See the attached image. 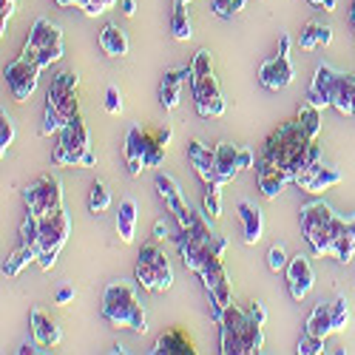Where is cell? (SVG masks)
<instances>
[{
    "instance_id": "cell-1",
    "label": "cell",
    "mask_w": 355,
    "mask_h": 355,
    "mask_svg": "<svg viewBox=\"0 0 355 355\" xmlns=\"http://www.w3.org/2000/svg\"><path fill=\"white\" fill-rule=\"evenodd\" d=\"M103 315L114 324V327H131L134 333H145L148 330V321H145V310L137 299L134 287L123 284V282H114L105 287L103 295Z\"/></svg>"
},
{
    "instance_id": "cell-2",
    "label": "cell",
    "mask_w": 355,
    "mask_h": 355,
    "mask_svg": "<svg viewBox=\"0 0 355 355\" xmlns=\"http://www.w3.org/2000/svg\"><path fill=\"white\" fill-rule=\"evenodd\" d=\"M88 151H92V137L77 114L60 131V142L54 148V165H83Z\"/></svg>"
},
{
    "instance_id": "cell-3",
    "label": "cell",
    "mask_w": 355,
    "mask_h": 355,
    "mask_svg": "<svg viewBox=\"0 0 355 355\" xmlns=\"http://www.w3.org/2000/svg\"><path fill=\"white\" fill-rule=\"evenodd\" d=\"M23 202H26V208L37 216H46L57 208H63L60 180H57V176H37V180L23 191Z\"/></svg>"
},
{
    "instance_id": "cell-4",
    "label": "cell",
    "mask_w": 355,
    "mask_h": 355,
    "mask_svg": "<svg viewBox=\"0 0 355 355\" xmlns=\"http://www.w3.org/2000/svg\"><path fill=\"white\" fill-rule=\"evenodd\" d=\"M40 71H43V69H40V66H37V63L32 60V57H26V54H20L15 63H9V66H6L3 77H6V83H9V88H12L15 100L26 103L28 97L35 94Z\"/></svg>"
},
{
    "instance_id": "cell-5",
    "label": "cell",
    "mask_w": 355,
    "mask_h": 355,
    "mask_svg": "<svg viewBox=\"0 0 355 355\" xmlns=\"http://www.w3.org/2000/svg\"><path fill=\"white\" fill-rule=\"evenodd\" d=\"M191 88H193V100H196L199 116H222L225 114V100H222V92H219V83H216L214 71L191 77Z\"/></svg>"
},
{
    "instance_id": "cell-6",
    "label": "cell",
    "mask_w": 355,
    "mask_h": 355,
    "mask_svg": "<svg viewBox=\"0 0 355 355\" xmlns=\"http://www.w3.org/2000/svg\"><path fill=\"white\" fill-rule=\"evenodd\" d=\"M69 230H71V222L63 208L40 216V245H37L40 253H60L69 239Z\"/></svg>"
},
{
    "instance_id": "cell-7",
    "label": "cell",
    "mask_w": 355,
    "mask_h": 355,
    "mask_svg": "<svg viewBox=\"0 0 355 355\" xmlns=\"http://www.w3.org/2000/svg\"><path fill=\"white\" fill-rule=\"evenodd\" d=\"M157 191H159V196L165 199V205L171 208V214L176 216V222H180V227L188 230V227L193 225V216H196V214L188 208V202H185L180 185H176L168 173H157Z\"/></svg>"
},
{
    "instance_id": "cell-8",
    "label": "cell",
    "mask_w": 355,
    "mask_h": 355,
    "mask_svg": "<svg viewBox=\"0 0 355 355\" xmlns=\"http://www.w3.org/2000/svg\"><path fill=\"white\" fill-rule=\"evenodd\" d=\"M248 315L239 310L227 304L222 318H219V327H222V352L225 355H242V327H245Z\"/></svg>"
},
{
    "instance_id": "cell-9",
    "label": "cell",
    "mask_w": 355,
    "mask_h": 355,
    "mask_svg": "<svg viewBox=\"0 0 355 355\" xmlns=\"http://www.w3.org/2000/svg\"><path fill=\"white\" fill-rule=\"evenodd\" d=\"M295 71H293V63H290V54L279 51L270 60H264L261 69H259V83L270 92H279V88H287L293 83Z\"/></svg>"
},
{
    "instance_id": "cell-10",
    "label": "cell",
    "mask_w": 355,
    "mask_h": 355,
    "mask_svg": "<svg viewBox=\"0 0 355 355\" xmlns=\"http://www.w3.org/2000/svg\"><path fill=\"white\" fill-rule=\"evenodd\" d=\"M338 74H341V71H336V69L327 66V63H321V66L315 69V77H313V83H310V88H307V100H310L315 108L333 105V92H336Z\"/></svg>"
},
{
    "instance_id": "cell-11",
    "label": "cell",
    "mask_w": 355,
    "mask_h": 355,
    "mask_svg": "<svg viewBox=\"0 0 355 355\" xmlns=\"http://www.w3.org/2000/svg\"><path fill=\"white\" fill-rule=\"evenodd\" d=\"M313 282H315V273H313V264L307 256H293L290 264H287V287H290V295L295 302H302L304 295L313 290Z\"/></svg>"
},
{
    "instance_id": "cell-12",
    "label": "cell",
    "mask_w": 355,
    "mask_h": 355,
    "mask_svg": "<svg viewBox=\"0 0 355 355\" xmlns=\"http://www.w3.org/2000/svg\"><path fill=\"white\" fill-rule=\"evenodd\" d=\"M180 253H182L185 268L193 270V273H199V270L205 268V261L214 256V248L205 242V239H199L196 233L182 230V233H180ZM216 256H219V253H216Z\"/></svg>"
},
{
    "instance_id": "cell-13",
    "label": "cell",
    "mask_w": 355,
    "mask_h": 355,
    "mask_svg": "<svg viewBox=\"0 0 355 355\" xmlns=\"http://www.w3.org/2000/svg\"><path fill=\"white\" fill-rule=\"evenodd\" d=\"M54 40H63V32H60V26H54L51 20H46V17H37L35 20V26H32V32H28V40H26V46H23V54L26 57H37V51L40 49H46L49 43H54Z\"/></svg>"
},
{
    "instance_id": "cell-14",
    "label": "cell",
    "mask_w": 355,
    "mask_h": 355,
    "mask_svg": "<svg viewBox=\"0 0 355 355\" xmlns=\"http://www.w3.org/2000/svg\"><path fill=\"white\" fill-rule=\"evenodd\" d=\"M239 176V145L219 142L216 145V168H214V182L227 185Z\"/></svg>"
},
{
    "instance_id": "cell-15",
    "label": "cell",
    "mask_w": 355,
    "mask_h": 355,
    "mask_svg": "<svg viewBox=\"0 0 355 355\" xmlns=\"http://www.w3.org/2000/svg\"><path fill=\"white\" fill-rule=\"evenodd\" d=\"M256 173H259V188H261V193L268 196V199H276V196L284 191V185L290 182L287 173H284L276 162L264 159V157L256 162Z\"/></svg>"
},
{
    "instance_id": "cell-16",
    "label": "cell",
    "mask_w": 355,
    "mask_h": 355,
    "mask_svg": "<svg viewBox=\"0 0 355 355\" xmlns=\"http://www.w3.org/2000/svg\"><path fill=\"white\" fill-rule=\"evenodd\" d=\"M188 159L193 162L196 173L202 176L205 182H214V168H216V148L205 145L199 139H191L188 142Z\"/></svg>"
},
{
    "instance_id": "cell-17",
    "label": "cell",
    "mask_w": 355,
    "mask_h": 355,
    "mask_svg": "<svg viewBox=\"0 0 355 355\" xmlns=\"http://www.w3.org/2000/svg\"><path fill=\"white\" fill-rule=\"evenodd\" d=\"M191 74H193L191 66L182 69V71H165L162 85H159V103H162L168 111L180 105V100H182V85H185V80H188Z\"/></svg>"
},
{
    "instance_id": "cell-18",
    "label": "cell",
    "mask_w": 355,
    "mask_h": 355,
    "mask_svg": "<svg viewBox=\"0 0 355 355\" xmlns=\"http://www.w3.org/2000/svg\"><path fill=\"white\" fill-rule=\"evenodd\" d=\"M32 336L43 347H54V344H60V338H63L60 327H57L43 310H32Z\"/></svg>"
},
{
    "instance_id": "cell-19",
    "label": "cell",
    "mask_w": 355,
    "mask_h": 355,
    "mask_svg": "<svg viewBox=\"0 0 355 355\" xmlns=\"http://www.w3.org/2000/svg\"><path fill=\"white\" fill-rule=\"evenodd\" d=\"M145 131L142 128H131L128 131V139H125V162H128V173L131 176H139L145 171Z\"/></svg>"
},
{
    "instance_id": "cell-20",
    "label": "cell",
    "mask_w": 355,
    "mask_h": 355,
    "mask_svg": "<svg viewBox=\"0 0 355 355\" xmlns=\"http://www.w3.org/2000/svg\"><path fill=\"white\" fill-rule=\"evenodd\" d=\"M151 352H157V355H191L196 349H193L191 338L182 330H171V333H162L157 338V344H154Z\"/></svg>"
},
{
    "instance_id": "cell-21",
    "label": "cell",
    "mask_w": 355,
    "mask_h": 355,
    "mask_svg": "<svg viewBox=\"0 0 355 355\" xmlns=\"http://www.w3.org/2000/svg\"><path fill=\"white\" fill-rule=\"evenodd\" d=\"M139 259H145V261L154 264L157 279H159V290H171V284H173V268H171L168 256H165L159 248H154V245H145V248L139 250Z\"/></svg>"
},
{
    "instance_id": "cell-22",
    "label": "cell",
    "mask_w": 355,
    "mask_h": 355,
    "mask_svg": "<svg viewBox=\"0 0 355 355\" xmlns=\"http://www.w3.org/2000/svg\"><path fill=\"white\" fill-rule=\"evenodd\" d=\"M333 208L324 202H313L307 208H302V233H313V230H321L333 222Z\"/></svg>"
},
{
    "instance_id": "cell-23",
    "label": "cell",
    "mask_w": 355,
    "mask_h": 355,
    "mask_svg": "<svg viewBox=\"0 0 355 355\" xmlns=\"http://www.w3.org/2000/svg\"><path fill=\"white\" fill-rule=\"evenodd\" d=\"M304 333L310 336H318V338H327L333 330V313H330V304H315L313 313L307 315V324H304Z\"/></svg>"
},
{
    "instance_id": "cell-24",
    "label": "cell",
    "mask_w": 355,
    "mask_h": 355,
    "mask_svg": "<svg viewBox=\"0 0 355 355\" xmlns=\"http://www.w3.org/2000/svg\"><path fill=\"white\" fill-rule=\"evenodd\" d=\"M100 49L108 54V57H123L128 54V37L120 26H105L103 32H100Z\"/></svg>"
},
{
    "instance_id": "cell-25",
    "label": "cell",
    "mask_w": 355,
    "mask_h": 355,
    "mask_svg": "<svg viewBox=\"0 0 355 355\" xmlns=\"http://www.w3.org/2000/svg\"><path fill=\"white\" fill-rule=\"evenodd\" d=\"M116 233L125 245L134 242V233H137V202L134 199H123L120 202V214H116Z\"/></svg>"
},
{
    "instance_id": "cell-26",
    "label": "cell",
    "mask_w": 355,
    "mask_h": 355,
    "mask_svg": "<svg viewBox=\"0 0 355 355\" xmlns=\"http://www.w3.org/2000/svg\"><path fill=\"white\" fill-rule=\"evenodd\" d=\"M239 216H242V225H245V242L248 245H256L261 239V211L253 208L250 202H239Z\"/></svg>"
},
{
    "instance_id": "cell-27",
    "label": "cell",
    "mask_w": 355,
    "mask_h": 355,
    "mask_svg": "<svg viewBox=\"0 0 355 355\" xmlns=\"http://www.w3.org/2000/svg\"><path fill=\"white\" fill-rule=\"evenodd\" d=\"M37 256H40V250L37 248H28V245H20L6 261H3V276L6 279H17L20 276V270L26 268V264H32V261H37Z\"/></svg>"
},
{
    "instance_id": "cell-28",
    "label": "cell",
    "mask_w": 355,
    "mask_h": 355,
    "mask_svg": "<svg viewBox=\"0 0 355 355\" xmlns=\"http://www.w3.org/2000/svg\"><path fill=\"white\" fill-rule=\"evenodd\" d=\"M352 97H355V77L349 74H338V83H336V92H333V105L352 116Z\"/></svg>"
},
{
    "instance_id": "cell-29",
    "label": "cell",
    "mask_w": 355,
    "mask_h": 355,
    "mask_svg": "<svg viewBox=\"0 0 355 355\" xmlns=\"http://www.w3.org/2000/svg\"><path fill=\"white\" fill-rule=\"evenodd\" d=\"M330 40H333V28H330V26L310 23L304 32H302V37H299V46H302L304 51H313L315 46H327Z\"/></svg>"
},
{
    "instance_id": "cell-30",
    "label": "cell",
    "mask_w": 355,
    "mask_h": 355,
    "mask_svg": "<svg viewBox=\"0 0 355 355\" xmlns=\"http://www.w3.org/2000/svg\"><path fill=\"white\" fill-rule=\"evenodd\" d=\"M261 344H264L261 324H259L253 315H248L245 327H242V355H256V352L261 349Z\"/></svg>"
},
{
    "instance_id": "cell-31",
    "label": "cell",
    "mask_w": 355,
    "mask_h": 355,
    "mask_svg": "<svg viewBox=\"0 0 355 355\" xmlns=\"http://www.w3.org/2000/svg\"><path fill=\"white\" fill-rule=\"evenodd\" d=\"M188 3H173V17H171V32L176 40H191V17H188Z\"/></svg>"
},
{
    "instance_id": "cell-32",
    "label": "cell",
    "mask_w": 355,
    "mask_h": 355,
    "mask_svg": "<svg viewBox=\"0 0 355 355\" xmlns=\"http://www.w3.org/2000/svg\"><path fill=\"white\" fill-rule=\"evenodd\" d=\"M20 245H28V248H37L40 245V216L32 214V211L26 214V219L20 225Z\"/></svg>"
},
{
    "instance_id": "cell-33",
    "label": "cell",
    "mask_w": 355,
    "mask_h": 355,
    "mask_svg": "<svg viewBox=\"0 0 355 355\" xmlns=\"http://www.w3.org/2000/svg\"><path fill=\"white\" fill-rule=\"evenodd\" d=\"M299 125L304 128V134H307L310 139H315L318 131H321V108H315L313 103H307V105L299 111Z\"/></svg>"
},
{
    "instance_id": "cell-34",
    "label": "cell",
    "mask_w": 355,
    "mask_h": 355,
    "mask_svg": "<svg viewBox=\"0 0 355 355\" xmlns=\"http://www.w3.org/2000/svg\"><path fill=\"white\" fill-rule=\"evenodd\" d=\"M63 125H66V116L57 111V105L54 103H49L46 100V114H43V125H40V134L43 137H49V134H60L63 131Z\"/></svg>"
},
{
    "instance_id": "cell-35",
    "label": "cell",
    "mask_w": 355,
    "mask_h": 355,
    "mask_svg": "<svg viewBox=\"0 0 355 355\" xmlns=\"http://www.w3.org/2000/svg\"><path fill=\"white\" fill-rule=\"evenodd\" d=\"M80 85V77L77 71H60L54 80H51V88H49V97H60V94H69V92H77Z\"/></svg>"
},
{
    "instance_id": "cell-36",
    "label": "cell",
    "mask_w": 355,
    "mask_h": 355,
    "mask_svg": "<svg viewBox=\"0 0 355 355\" xmlns=\"http://www.w3.org/2000/svg\"><path fill=\"white\" fill-rule=\"evenodd\" d=\"M222 185L219 182H205V214L211 219L222 216Z\"/></svg>"
},
{
    "instance_id": "cell-37",
    "label": "cell",
    "mask_w": 355,
    "mask_h": 355,
    "mask_svg": "<svg viewBox=\"0 0 355 355\" xmlns=\"http://www.w3.org/2000/svg\"><path fill=\"white\" fill-rule=\"evenodd\" d=\"M338 182H341V173H338L336 168H327V165H324V168L315 173V180L310 182L307 193H321V191H327V188H333V185H338Z\"/></svg>"
},
{
    "instance_id": "cell-38",
    "label": "cell",
    "mask_w": 355,
    "mask_h": 355,
    "mask_svg": "<svg viewBox=\"0 0 355 355\" xmlns=\"http://www.w3.org/2000/svg\"><path fill=\"white\" fill-rule=\"evenodd\" d=\"M88 208H92V214H105L111 208V191L103 182L92 185V193H88Z\"/></svg>"
},
{
    "instance_id": "cell-39",
    "label": "cell",
    "mask_w": 355,
    "mask_h": 355,
    "mask_svg": "<svg viewBox=\"0 0 355 355\" xmlns=\"http://www.w3.org/2000/svg\"><path fill=\"white\" fill-rule=\"evenodd\" d=\"M162 159H165V145H162L159 139H154V137L145 134V157H142L145 168H159Z\"/></svg>"
},
{
    "instance_id": "cell-40",
    "label": "cell",
    "mask_w": 355,
    "mask_h": 355,
    "mask_svg": "<svg viewBox=\"0 0 355 355\" xmlns=\"http://www.w3.org/2000/svg\"><path fill=\"white\" fill-rule=\"evenodd\" d=\"M49 103L57 105V111H60L66 116V123L74 120V116L80 114V100H77V92H69V94H60V97H49Z\"/></svg>"
},
{
    "instance_id": "cell-41",
    "label": "cell",
    "mask_w": 355,
    "mask_h": 355,
    "mask_svg": "<svg viewBox=\"0 0 355 355\" xmlns=\"http://www.w3.org/2000/svg\"><path fill=\"white\" fill-rule=\"evenodd\" d=\"M330 313H333V330H336V333L347 330V321H349V302L344 299V295H336V299L330 302Z\"/></svg>"
},
{
    "instance_id": "cell-42",
    "label": "cell",
    "mask_w": 355,
    "mask_h": 355,
    "mask_svg": "<svg viewBox=\"0 0 355 355\" xmlns=\"http://www.w3.org/2000/svg\"><path fill=\"white\" fill-rule=\"evenodd\" d=\"M137 282H139L145 290H159V279H157V270H154L151 261L137 259Z\"/></svg>"
},
{
    "instance_id": "cell-43",
    "label": "cell",
    "mask_w": 355,
    "mask_h": 355,
    "mask_svg": "<svg viewBox=\"0 0 355 355\" xmlns=\"http://www.w3.org/2000/svg\"><path fill=\"white\" fill-rule=\"evenodd\" d=\"M63 57V40H54V43H49L46 49H40L37 51V57H35V63L40 66V69H49L51 63H57Z\"/></svg>"
},
{
    "instance_id": "cell-44",
    "label": "cell",
    "mask_w": 355,
    "mask_h": 355,
    "mask_svg": "<svg viewBox=\"0 0 355 355\" xmlns=\"http://www.w3.org/2000/svg\"><path fill=\"white\" fill-rule=\"evenodd\" d=\"M211 9H214L219 17L230 20L233 15H239V12L245 9V0H214V3H211Z\"/></svg>"
},
{
    "instance_id": "cell-45",
    "label": "cell",
    "mask_w": 355,
    "mask_h": 355,
    "mask_svg": "<svg viewBox=\"0 0 355 355\" xmlns=\"http://www.w3.org/2000/svg\"><path fill=\"white\" fill-rule=\"evenodd\" d=\"M15 142V123H12V116L3 111V116H0V151L6 154V148Z\"/></svg>"
},
{
    "instance_id": "cell-46",
    "label": "cell",
    "mask_w": 355,
    "mask_h": 355,
    "mask_svg": "<svg viewBox=\"0 0 355 355\" xmlns=\"http://www.w3.org/2000/svg\"><path fill=\"white\" fill-rule=\"evenodd\" d=\"M287 264H290V259H287L284 248H282V245H273L270 253H268V268H270L273 273H279V270H287Z\"/></svg>"
},
{
    "instance_id": "cell-47",
    "label": "cell",
    "mask_w": 355,
    "mask_h": 355,
    "mask_svg": "<svg viewBox=\"0 0 355 355\" xmlns=\"http://www.w3.org/2000/svg\"><path fill=\"white\" fill-rule=\"evenodd\" d=\"M295 352H299V355H318V352H324V338L304 333V338L299 341V349H295Z\"/></svg>"
},
{
    "instance_id": "cell-48",
    "label": "cell",
    "mask_w": 355,
    "mask_h": 355,
    "mask_svg": "<svg viewBox=\"0 0 355 355\" xmlns=\"http://www.w3.org/2000/svg\"><path fill=\"white\" fill-rule=\"evenodd\" d=\"M116 3V0H83V15H88V17H97V15H103L105 9H111Z\"/></svg>"
},
{
    "instance_id": "cell-49",
    "label": "cell",
    "mask_w": 355,
    "mask_h": 355,
    "mask_svg": "<svg viewBox=\"0 0 355 355\" xmlns=\"http://www.w3.org/2000/svg\"><path fill=\"white\" fill-rule=\"evenodd\" d=\"M105 111L108 114H120L123 111V97H120V88L116 85H108V92H105Z\"/></svg>"
},
{
    "instance_id": "cell-50",
    "label": "cell",
    "mask_w": 355,
    "mask_h": 355,
    "mask_svg": "<svg viewBox=\"0 0 355 355\" xmlns=\"http://www.w3.org/2000/svg\"><path fill=\"white\" fill-rule=\"evenodd\" d=\"M15 15V0H0V23H3V32H6V20Z\"/></svg>"
},
{
    "instance_id": "cell-51",
    "label": "cell",
    "mask_w": 355,
    "mask_h": 355,
    "mask_svg": "<svg viewBox=\"0 0 355 355\" xmlns=\"http://www.w3.org/2000/svg\"><path fill=\"white\" fill-rule=\"evenodd\" d=\"M71 299H74V287H71V284H66V287L57 290V295H54V304H69Z\"/></svg>"
},
{
    "instance_id": "cell-52",
    "label": "cell",
    "mask_w": 355,
    "mask_h": 355,
    "mask_svg": "<svg viewBox=\"0 0 355 355\" xmlns=\"http://www.w3.org/2000/svg\"><path fill=\"white\" fill-rule=\"evenodd\" d=\"M248 168H253V151L239 145V171H248Z\"/></svg>"
},
{
    "instance_id": "cell-53",
    "label": "cell",
    "mask_w": 355,
    "mask_h": 355,
    "mask_svg": "<svg viewBox=\"0 0 355 355\" xmlns=\"http://www.w3.org/2000/svg\"><path fill=\"white\" fill-rule=\"evenodd\" d=\"M250 315H253V318H256L259 324H264V321H268V310H264V304H259V302L253 304V310H250Z\"/></svg>"
},
{
    "instance_id": "cell-54",
    "label": "cell",
    "mask_w": 355,
    "mask_h": 355,
    "mask_svg": "<svg viewBox=\"0 0 355 355\" xmlns=\"http://www.w3.org/2000/svg\"><path fill=\"white\" fill-rule=\"evenodd\" d=\"M120 6H123V15L125 17H134L137 15V0H120Z\"/></svg>"
},
{
    "instance_id": "cell-55",
    "label": "cell",
    "mask_w": 355,
    "mask_h": 355,
    "mask_svg": "<svg viewBox=\"0 0 355 355\" xmlns=\"http://www.w3.org/2000/svg\"><path fill=\"white\" fill-rule=\"evenodd\" d=\"M168 236V227H165V222L159 219V222H154V239H165Z\"/></svg>"
},
{
    "instance_id": "cell-56",
    "label": "cell",
    "mask_w": 355,
    "mask_h": 355,
    "mask_svg": "<svg viewBox=\"0 0 355 355\" xmlns=\"http://www.w3.org/2000/svg\"><path fill=\"white\" fill-rule=\"evenodd\" d=\"M171 137H173V131H171L168 125H165V128H159V134H157V139H159L162 145H168V142H171Z\"/></svg>"
},
{
    "instance_id": "cell-57",
    "label": "cell",
    "mask_w": 355,
    "mask_h": 355,
    "mask_svg": "<svg viewBox=\"0 0 355 355\" xmlns=\"http://www.w3.org/2000/svg\"><path fill=\"white\" fill-rule=\"evenodd\" d=\"M310 3H313V6H324L327 12H333V9H336V0H310Z\"/></svg>"
},
{
    "instance_id": "cell-58",
    "label": "cell",
    "mask_w": 355,
    "mask_h": 355,
    "mask_svg": "<svg viewBox=\"0 0 355 355\" xmlns=\"http://www.w3.org/2000/svg\"><path fill=\"white\" fill-rule=\"evenodd\" d=\"M54 3H57V6H77V9H80L83 0H54Z\"/></svg>"
},
{
    "instance_id": "cell-59",
    "label": "cell",
    "mask_w": 355,
    "mask_h": 355,
    "mask_svg": "<svg viewBox=\"0 0 355 355\" xmlns=\"http://www.w3.org/2000/svg\"><path fill=\"white\" fill-rule=\"evenodd\" d=\"M35 344H37V341H35ZM35 344H23V347H20L17 352H20V355H28V352H37V349H35Z\"/></svg>"
},
{
    "instance_id": "cell-60",
    "label": "cell",
    "mask_w": 355,
    "mask_h": 355,
    "mask_svg": "<svg viewBox=\"0 0 355 355\" xmlns=\"http://www.w3.org/2000/svg\"><path fill=\"white\" fill-rule=\"evenodd\" d=\"M347 233H349L352 239H355V216H352V219H347Z\"/></svg>"
},
{
    "instance_id": "cell-61",
    "label": "cell",
    "mask_w": 355,
    "mask_h": 355,
    "mask_svg": "<svg viewBox=\"0 0 355 355\" xmlns=\"http://www.w3.org/2000/svg\"><path fill=\"white\" fill-rule=\"evenodd\" d=\"M352 23H355V0H352Z\"/></svg>"
},
{
    "instance_id": "cell-62",
    "label": "cell",
    "mask_w": 355,
    "mask_h": 355,
    "mask_svg": "<svg viewBox=\"0 0 355 355\" xmlns=\"http://www.w3.org/2000/svg\"><path fill=\"white\" fill-rule=\"evenodd\" d=\"M173 3H191V0H173Z\"/></svg>"
}]
</instances>
